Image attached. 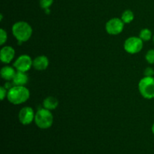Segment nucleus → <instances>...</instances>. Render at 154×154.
I'll use <instances>...</instances> for the list:
<instances>
[{"mask_svg": "<svg viewBox=\"0 0 154 154\" xmlns=\"http://www.w3.org/2000/svg\"><path fill=\"white\" fill-rule=\"evenodd\" d=\"M134 13L131 10H126L122 14L121 20L124 22V23H130L134 20Z\"/></svg>", "mask_w": 154, "mask_h": 154, "instance_id": "14", "label": "nucleus"}, {"mask_svg": "<svg viewBox=\"0 0 154 154\" xmlns=\"http://www.w3.org/2000/svg\"><path fill=\"white\" fill-rule=\"evenodd\" d=\"M144 75L145 77H153L154 69L152 67L146 68L144 72Z\"/></svg>", "mask_w": 154, "mask_h": 154, "instance_id": "19", "label": "nucleus"}, {"mask_svg": "<svg viewBox=\"0 0 154 154\" xmlns=\"http://www.w3.org/2000/svg\"><path fill=\"white\" fill-rule=\"evenodd\" d=\"M6 87H0V98H1V100H4V99L5 97H7L8 92L7 90H6Z\"/></svg>", "mask_w": 154, "mask_h": 154, "instance_id": "20", "label": "nucleus"}, {"mask_svg": "<svg viewBox=\"0 0 154 154\" xmlns=\"http://www.w3.org/2000/svg\"><path fill=\"white\" fill-rule=\"evenodd\" d=\"M12 33L20 42H26L32 35V26L25 21H18L12 26Z\"/></svg>", "mask_w": 154, "mask_h": 154, "instance_id": "2", "label": "nucleus"}, {"mask_svg": "<svg viewBox=\"0 0 154 154\" xmlns=\"http://www.w3.org/2000/svg\"><path fill=\"white\" fill-rule=\"evenodd\" d=\"M0 75H1L2 78L5 81H11L14 78L16 72L11 66H5L2 68L1 71H0Z\"/></svg>", "mask_w": 154, "mask_h": 154, "instance_id": "11", "label": "nucleus"}, {"mask_svg": "<svg viewBox=\"0 0 154 154\" xmlns=\"http://www.w3.org/2000/svg\"><path fill=\"white\" fill-rule=\"evenodd\" d=\"M15 56V51L12 47L4 46L0 51V60L3 63L8 64L14 60Z\"/></svg>", "mask_w": 154, "mask_h": 154, "instance_id": "9", "label": "nucleus"}, {"mask_svg": "<svg viewBox=\"0 0 154 154\" xmlns=\"http://www.w3.org/2000/svg\"><path fill=\"white\" fill-rule=\"evenodd\" d=\"M53 3H54V0H40L39 1L40 7L45 10L49 9V8L52 5Z\"/></svg>", "mask_w": 154, "mask_h": 154, "instance_id": "17", "label": "nucleus"}, {"mask_svg": "<svg viewBox=\"0 0 154 154\" xmlns=\"http://www.w3.org/2000/svg\"><path fill=\"white\" fill-rule=\"evenodd\" d=\"M8 38V35L4 29H0V45H3L6 42Z\"/></svg>", "mask_w": 154, "mask_h": 154, "instance_id": "18", "label": "nucleus"}, {"mask_svg": "<svg viewBox=\"0 0 154 154\" xmlns=\"http://www.w3.org/2000/svg\"><path fill=\"white\" fill-rule=\"evenodd\" d=\"M49 66V60L46 56H38L33 60L32 66L38 71H44Z\"/></svg>", "mask_w": 154, "mask_h": 154, "instance_id": "10", "label": "nucleus"}, {"mask_svg": "<svg viewBox=\"0 0 154 154\" xmlns=\"http://www.w3.org/2000/svg\"><path fill=\"white\" fill-rule=\"evenodd\" d=\"M151 130H152V132H153V134L154 135V123L153 124V126H152Z\"/></svg>", "mask_w": 154, "mask_h": 154, "instance_id": "21", "label": "nucleus"}, {"mask_svg": "<svg viewBox=\"0 0 154 154\" xmlns=\"http://www.w3.org/2000/svg\"><path fill=\"white\" fill-rule=\"evenodd\" d=\"M33 60H32V58L29 55L23 54L21 55L15 60L14 63V67L20 72H26L31 69L32 66Z\"/></svg>", "mask_w": 154, "mask_h": 154, "instance_id": "7", "label": "nucleus"}, {"mask_svg": "<svg viewBox=\"0 0 154 154\" xmlns=\"http://www.w3.org/2000/svg\"><path fill=\"white\" fill-rule=\"evenodd\" d=\"M153 43H154V35H153Z\"/></svg>", "mask_w": 154, "mask_h": 154, "instance_id": "22", "label": "nucleus"}, {"mask_svg": "<svg viewBox=\"0 0 154 154\" xmlns=\"http://www.w3.org/2000/svg\"><path fill=\"white\" fill-rule=\"evenodd\" d=\"M35 123L36 126L42 129H46L51 127L54 123V116L50 110L46 108L39 109L36 112L35 117Z\"/></svg>", "mask_w": 154, "mask_h": 154, "instance_id": "3", "label": "nucleus"}, {"mask_svg": "<svg viewBox=\"0 0 154 154\" xmlns=\"http://www.w3.org/2000/svg\"><path fill=\"white\" fill-rule=\"evenodd\" d=\"M124 24V22L120 18H112L105 24V30L109 35H117L123 32Z\"/></svg>", "mask_w": 154, "mask_h": 154, "instance_id": "6", "label": "nucleus"}, {"mask_svg": "<svg viewBox=\"0 0 154 154\" xmlns=\"http://www.w3.org/2000/svg\"><path fill=\"white\" fill-rule=\"evenodd\" d=\"M143 41L139 37H129L126 39L123 45L124 50L130 54H136L143 48Z\"/></svg>", "mask_w": 154, "mask_h": 154, "instance_id": "5", "label": "nucleus"}, {"mask_svg": "<svg viewBox=\"0 0 154 154\" xmlns=\"http://www.w3.org/2000/svg\"><path fill=\"white\" fill-rule=\"evenodd\" d=\"M30 97L29 90L25 86H14L9 88L7 99L13 105H20L26 102Z\"/></svg>", "mask_w": 154, "mask_h": 154, "instance_id": "1", "label": "nucleus"}, {"mask_svg": "<svg viewBox=\"0 0 154 154\" xmlns=\"http://www.w3.org/2000/svg\"><path fill=\"white\" fill-rule=\"evenodd\" d=\"M59 105V101L58 99L54 96H48L46 99L44 100L43 102V106L44 108L46 109L50 110H54L58 107Z\"/></svg>", "mask_w": 154, "mask_h": 154, "instance_id": "13", "label": "nucleus"}, {"mask_svg": "<svg viewBox=\"0 0 154 154\" xmlns=\"http://www.w3.org/2000/svg\"><path fill=\"white\" fill-rule=\"evenodd\" d=\"M145 60L149 64H154V49L147 51L145 55Z\"/></svg>", "mask_w": 154, "mask_h": 154, "instance_id": "16", "label": "nucleus"}, {"mask_svg": "<svg viewBox=\"0 0 154 154\" xmlns=\"http://www.w3.org/2000/svg\"><path fill=\"white\" fill-rule=\"evenodd\" d=\"M28 75L26 74V72L17 71L12 81L15 86H25L28 82Z\"/></svg>", "mask_w": 154, "mask_h": 154, "instance_id": "12", "label": "nucleus"}, {"mask_svg": "<svg viewBox=\"0 0 154 154\" xmlns=\"http://www.w3.org/2000/svg\"><path fill=\"white\" fill-rule=\"evenodd\" d=\"M139 38L143 41V42H148L152 38V32L149 29L145 28L141 29L140 32Z\"/></svg>", "mask_w": 154, "mask_h": 154, "instance_id": "15", "label": "nucleus"}, {"mask_svg": "<svg viewBox=\"0 0 154 154\" xmlns=\"http://www.w3.org/2000/svg\"><path fill=\"white\" fill-rule=\"evenodd\" d=\"M138 90L144 99H154L153 77H144L141 79L138 83Z\"/></svg>", "mask_w": 154, "mask_h": 154, "instance_id": "4", "label": "nucleus"}, {"mask_svg": "<svg viewBox=\"0 0 154 154\" xmlns=\"http://www.w3.org/2000/svg\"><path fill=\"white\" fill-rule=\"evenodd\" d=\"M35 114L32 108L30 107H24L21 108L18 114L19 121L24 126L30 124L33 120H35Z\"/></svg>", "mask_w": 154, "mask_h": 154, "instance_id": "8", "label": "nucleus"}]
</instances>
